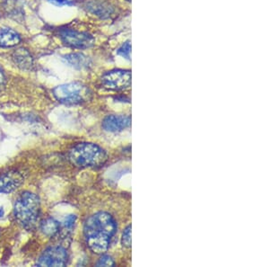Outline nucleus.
Wrapping results in <instances>:
<instances>
[{"instance_id":"nucleus-12","label":"nucleus","mask_w":269,"mask_h":267,"mask_svg":"<svg viewBox=\"0 0 269 267\" xmlns=\"http://www.w3.org/2000/svg\"><path fill=\"white\" fill-rule=\"evenodd\" d=\"M21 42V37L16 31L0 28V48H12Z\"/></svg>"},{"instance_id":"nucleus-2","label":"nucleus","mask_w":269,"mask_h":267,"mask_svg":"<svg viewBox=\"0 0 269 267\" xmlns=\"http://www.w3.org/2000/svg\"><path fill=\"white\" fill-rule=\"evenodd\" d=\"M40 199L31 192H24L15 202L14 212L18 222L24 229L32 231L35 228L40 215Z\"/></svg>"},{"instance_id":"nucleus-17","label":"nucleus","mask_w":269,"mask_h":267,"mask_svg":"<svg viewBox=\"0 0 269 267\" xmlns=\"http://www.w3.org/2000/svg\"><path fill=\"white\" fill-rule=\"evenodd\" d=\"M97 267H114L115 266V262L113 258L109 255H103L102 257L99 259V261L96 264Z\"/></svg>"},{"instance_id":"nucleus-10","label":"nucleus","mask_w":269,"mask_h":267,"mask_svg":"<svg viewBox=\"0 0 269 267\" xmlns=\"http://www.w3.org/2000/svg\"><path fill=\"white\" fill-rule=\"evenodd\" d=\"M14 63L23 70H32L34 67V60L30 52L24 48L16 50L12 54Z\"/></svg>"},{"instance_id":"nucleus-18","label":"nucleus","mask_w":269,"mask_h":267,"mask_svg":"<svg viewBox=\"0 0 269 267\" xmlns=\"http://www.w3.org/2000/svg\"><path fill=\"white\" fill-rule=\"evenodd\" d=\"M76 220H77V217L75 215H68L65 220H64V227L65 230L67 231H71L72 229L74 228V226L76 224Z\"/></svg>"},{"instance_id":"nucleus-19","label":"nucleus","mask_w":269,"mask_h":267,"mask_svg":"<svg viewBox=\"0 0 269 267\" xmlns=\"http://www.w3.org/2000/svg\"><path fill=\"white\" fill-rule=\"evenodd\" d=\"M48 1L54 6H62L74 5L73 0H48Z\"/></svg>"},{"instance_id":"nucleus-7","label":"nucleus","mask_w":269,"mask_h":267,"mask_svg":"<svg viewBox=\"0 0 269 267\" xmlns=\"http://www.w3.org/2000/svg\"><path fill=\"white\" fill-rule=\"evenodd\" d=\"M67 253L62 247H52L46 249L37 261L38 267H65Z\"/></svg>"},{"instance_id":"nucleus-16","label":"nucleus","mask_w":269,"mask_h":267,"mask_svg":"<svg viewBox=\"0 0 269 267\" xmlns=\"http://www.w3.org/2000/svg\"><path fill=\"white\" fill-rule=\"evenodd\" d=\"M121 244L124 248H130L131 247V226H127L125 229L122 235Z\"/></svg>"},{"instance_id":"nucleus-13","label":"nucleus","mask_w":269,"mask_h":267,"mask_svg":"<svg viewBox=\"0 0 269 267\" xmlns=\"http://www.w3.org/2000/svg\"><path fill=\"white\" fill-rule=\"evenodd\" d=\"M64 60L66 61L67 64H69L70 66L77 69H82L89 66L88 58L81 53H71V54L66 55L64 57Z\"/></svg>"},{"instance_id":"nucleus-8","label":"nucleus","mask_w":269,"mask_h":267,"mask_svg":"<svg viewBox=\"0 0 269 267\" xmlns=\"http://www.w3.org/2000/svg\"><path fill=\"white\" fill-rule=\"evenodd\" d=\"M24 181V176L21 172L14 170L0 176V193L9 194L19 188Z\"/></svg>"},{"instance_id":"nucleus-11","label":"nucleus","mask_w":269,"mask_h":267,"mask_svg":"<svg viewBox=\"0 0 269 267\" xmlns=\"http://www.w3.org/2000/svg\"><path fill=\"white\" fill-rule=\"evenodd\" d=\"M85 8L88 12L92 13L101 18L110 17L114 11L113 7L110 4L100 1H90L86 4Z\"/></svg>"},{"instance_id":"nucleus-4","label":"nucleus","mask_w":269,"mask_h":267,"mask_svg":"<svg viewBox=\"0 0 269 267\" xmlns=\"http://www.w3.org/2000/svg\"><path fill=\"white\" fill-rule=\"evenodd\" d=\"M53 95L60 103L73 105L87 102L91 97V92L83 84L72 82L56 86L53 89Z\"/></svg>"},{"instance_id":"nucleus-21","label":"nucleus","mask_w":269,"mask_h":267,"mask_svg":"<svg viewBox=\"0 0 269 267\" xmlns=\"http://www.w3.org/2000/svg\"><path fill=\"white\" fill-rule=\"evenodd\" d=\"M3 214H4L3 210H1V209H0V217H2V216H3Z\"/></svg>"},{"instance_id":"nucleus-1","label":"nucleus","mask_w":269,"mask_h":267,"mask_svg":"<svg viewBox=\"0 0 269 267\" xmlns=\"http://www.w3.org/2000/svg\"><path fill=\"white\" fill-rule=\"evenodd\" d=\"M116 232V220L107 213H95L87 218L84 223L85 242L96 254H103L107 251Z\"/></svg>"},{"instance_id":"nucleus-15","label":"nucleus","mask_w":269,"mask_h":267,"mask_svg":"<svg viewBox=\"0 0 269 267\" xmlns=\"http://www.w3.org/2000/svg\"><path fill=\"white\" fill-rule=\"evenodd\" d=\"M130 53H131L130 42H126L125 43H123L117 50V54L125 58L127 60H130Z\"/></svg>"},{"instance_id":"nucleus-3","label":"nucleus","mask_w":269,"mask_h":267,"mask_svg":"<svg viewBox=\"0 0 269 267\" xmlns=\"http://www.w3.org/2000/svg\"><path fill=\"white\" fill-rule=\"evenodd\" d=\"M69 160L78 167H95L104 164L107 154L100 146L94 143H79L69 151Z\"/></svg>"},{"instance_id":"nucleus-6","label":"nucleus","mask_w":269,"mask_h":267,"mask_svg":"<svg viewBox=\"0 0 269 267\" xmlns=\"http://www.w3.org/2000/svg\"><path fill=\"white\" fill-rule=\"evenodd\" d=\"M60 38L66 46L79 50L90 48L95 43V38L89 33L72 29L60 30Z\"/></svg>"},{"instance_id":"nucleus-14","label":"nucleus","mask_w":269,"mask_h":267,"mask_svg":"<svg viewBox=\"0 0 269 267\" xmlns=\"http://www.w3.org/2000/svg\"><path fill=\"white\" fill-rule=\"evenodd\" d=\"M41 231L47 237H55L60 232V223L55 218H46L41 223Z\"/></svg>"},{"instance_id":"nucleus-9","label":"nucleus","mask_w":269,"mask_h":267,"mask_svg":"<svg viewBox=\"0 0 269 267\" xmlns=\"http://www.w3.org/2000/svg\"><path fill=\"white\" fill-rule=\"evenodd\" d=\"M130 125L131 117L127 116H108L102 123V129L108 133H120Z\"/></svg>"},{"instance_id":"nucleus-20","label":"nucleus","mask_w":269,"mask_h":267,"mask_svg":"<svg viewBox=\"0 0 269 267\" xmlns=\"http://www.w3.org/2000/svg\"><path fill=\"white\" fill-rule=\"evenodd\" d=\"M6 79L3 70L0 68V91L6 86Z\"/></svg>"},{"instance_id":"nucleus-5","label":"nucleus","mask_w":269,"mask_h":267,"mask_svg":"<svg viewBox=\"0 0 269 267\" xmlns=\"http://www.w3.org/2000/svg\"><path fill=\"white\" fill-rule=\"evenodd\" d=\"M101 83L109 90L120 91L131 85V72L124 69H113L102 75Z\"/></svg>"}]
</instances>
